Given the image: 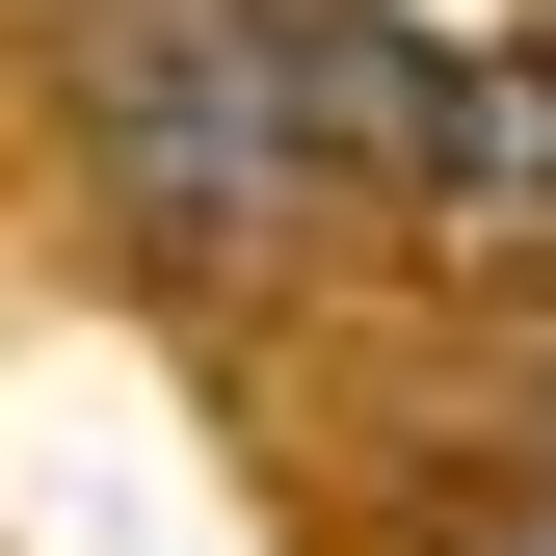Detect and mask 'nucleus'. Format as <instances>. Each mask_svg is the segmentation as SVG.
I'll return each mask as SVG.
<instances>
[{"instance_id":"f257e3e1","label":"nucleus","mask_w":556,"mask_h":556,"mask_svg":"<svg viewBox=\"0 0 556 556\" xmlns=\"http://www.w3.org/2000/svg\"><path fill=\"white\" fill-rule=\"evenodd\" d=\"M425 53H371L344 0H106L80 27V132L160 239H265L318 160H397Z\"/></svg>"},{"instance_id":"f03ea898","label":"nucleus","mask_w":556,"mask_h":556,"mask_svg":"<svg viewBox=\"0 0 556 556\" xmlns=\"http://www.w3.org/2000/svg\"><path fill=\"white\" fill-rule=\"evenodd\" d=\"M397 160L451 186V239H556V53H425Z\"/></svg>"},{"instance_id":"7ed1b4c3","label":"nucleus","mask_w":556,"mask_h":556,"mask_svg":"<svg viewBox=\"0 0 556 556\" xmlns=\"http://www.w3.org/2000/svg\"><path fill=\"white\" fill-rule=\"evenodd\" d=\"M530 556H556V477H530Z\"/></svg>"}]
</instances>
